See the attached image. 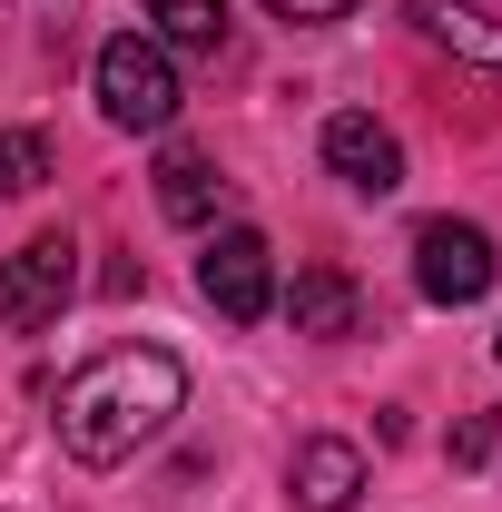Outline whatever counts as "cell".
<instances>
[{"label": "cell", "instance_id": "obj_1", "mask_svg": "<svg viewBox=\"0 0 502 512\" xmlns=\"http://www.w3.org/2000/svg\"><path fill=\"white\" fill-rule=\"evenodd\" d=\"M188 404V365L168 345H109L60 384V453L69 463H128L138 444H158Z\"/></svg>", "mask_w": 502, "mask_h": 512}, {"label": "cell", "instance_id": "obj_2", "mask_svg": "<svg viewBox=\"0 0 502 512\" xmlns=\"http://www.w3.org/2000/svg\"><path fill=\"white\" fill-rule=\"evenodd\" d=\"M69 296H79V247H69L60 227L0 256V335H40V325H60Z\"/></svg>", "mask_w": 502, "mask_h": 512}, {"label": "cell", "instance_id": "obj_3", "mask_svg": "<svg viewBox=\"0 0 502 512\" xmlns=\"http://www.w3.org/2000/svg\"><path fill=\"white\" fill-rule=\"evenodd\" d=\"M99 109L119 128H168L178 119V60L148 40V30H119L99 50Z\"/></svg>", "mask_w": 502, "mask_h": 512}, {"label": "cell", "instance_id": "obj_4", "mask_svg": "<svg viewBox=\"0 0 502 512\" xmlns=\"http://www.w3.org/2000/svg\"><path fill=\"white\" fill-rule=\"evenodd\" d=\"M493 276H502V256H493V237H483L473 217H424V227H414V286H424L434 306H483Z\"/></svg>", "mask_w": 502, "mask_h": 512}, {"label": "cell", "instance_id": "obj_5", "mask_svg": "<svg viewBox=\"0 0 502 512\" xmlns=\"http://www.w3.org/2000/svg\"><path fill=\"white\" fill-rule=\"evenodd\" d=\"M197 296H207V306H217L227 325L276 316V247H266L256 227H227L217 247L197 256Z\"/></svg>", "mask_w": 502, "mask_h": 512}, {"label": "cell", "instance_id": "obj_6", "mask_svg": "<svg viewBox=\"0 0 502 512\" xmlns=\"http://www.w3.org/2000/svg\"><path fill=\"white\" fill-rule=\"evenodd\" d=\"M325 168L355 197H394L404 188V148H394V128L365 119V109H335V119H325Z\"/></svg>", "mask_w": 502, "mask_h": 512}, {"label": "cell", "instance_id": "obj_7", "mask_svg": "<svg viewBox=\"0 0 502 512\" xmlns=\"http://www.w3.org/2000/svg\"><path fill=\"white\" fill-rule=\"evenodd\" d=\"M286 493H296V512H355L365 503V453L345 444V434H315L286 463Z\"/></svg>", "mask_w": 502, "mask_h": 512}, {"label": "cell", "instance_id": "obj_8", "mask_svg": "<svg viewBox=\"0 0 502 512\" xmlns=\"http://www.w3.org/2000/svg\"><path fill=\"white\" fill-rule=\"evenodd\" d=\"M286 316H296V335H315V345L355 335V276H345V266H296V286H286Z\"/></svg>", "mask_w": 502, "mask_h": 512}, {"label": "cell", "instance_id": "obj_9", "mask_svg": "<svg viewBox=\"0 0 502 512\" xmlns=\"http://www.w3.org/2000/svg\"><path fill=\"white\" fill-rule=\"evenodd\" d=\"M414 30H424L434 50H453V60L502 69V20H493V10H473V0H414Z\"/></svg>", "mask_w": 502, "mask_h": 512}, {"label": "cell", "instance_id": "obj_10", "mask_svg": "<svg viewBox=\"0 0 502 512\" xmlns=\"http://www.w3.org/2000/svg\"><path fill=\"white\" fill-rule=\"evenodd\" d=\"M217 188H227V178H217L197 148H168V158H158V207H168L178 227H207V217H217Z\"/></svg>", "mask_w": 502, "mask_h": 512}, {"label": "cell", "instance_id": "obj_11", "mask_svg": "<svg viewBox=\"0 0 502 512\" xmlns=\"http://www.w3.org/2000/svg\"><path fill=\"white\" fill-rule=\"evenodd\" d=\"M148 20H158L148 30L158 50H217L227 40V0H148Z\"/></svg>", "mask_w": 502, "mask_h": 512}, {"label": "cell", "instance_id": "obj_12", "mask_svg": "<svg viewBox=\"0 0 502 512\" xmlns=\"http://www.w3.org/2000/svg\"><path fill=\"white\" fill-rule=\"evenodd\" d=\"M50 178V138L40 128H0V197H30Z\"/></svg>", "mask_w": 502, "mask_h": 512}, {"label": "cell", "instance_id": "obj_13", "mask_svg": "<svg viewBox=\"0 0 502 512\" xmlns=\"http://www.w3.org/2000/svg\"><path fill=\"white\" fill-rule=\"evenodd\" d=\"M266 10H276V20H345L355 0H266Z\"/></svg>", "mask_w": 502, "mask_h": 512}, {"label": "cell", "instance_id": "obj_14", "mask_svg": "<svg viewBox=\"0 0 502 512\" xmlns=\"http://www.w3.org/2000/svg\"><path fill=\"white\" fill-rule=\"evenodd\" d=\"M483 453H493V414H473V424L453 434V463H483Z\"/></svg>", "mask_w": 502, "mask_h": 512}]
</instances>
